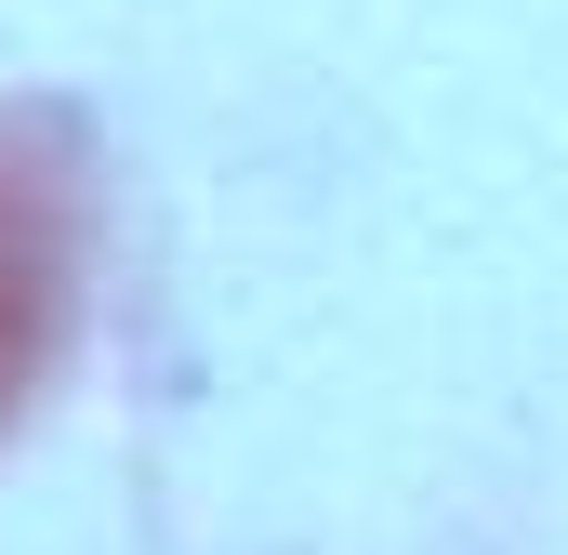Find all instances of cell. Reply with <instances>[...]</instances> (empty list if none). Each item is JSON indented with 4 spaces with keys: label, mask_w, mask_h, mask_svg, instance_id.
Returning <instances> with one entry per match:
<instances>
[{
    "label": "cell",
    "mask_w": 568,
    "mask_h": 555,
    "mask_svg": "<svg viewBox=\"0 0 568 555\" xmlns=\"http://www.w3.org/2000/svg\"><path fill=\"white\" fill-rule=\"evenodd\" d=\"M13 344L27 331H13V265H0V397H13Z\"/></svg>",
    "instance_id": "cell-1"
}]
</instances>
